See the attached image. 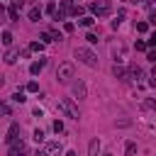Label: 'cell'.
I'll use <instances>...</instances> for the list:
<instances>
[{"label": "cell", "mask_w": 156, "mask_h": 156, "mask_svg": "<svg viewBox=\"0 0 156 156\" xmlns=\"http://www.w3.org/2000/svg\"><path fill=\"white\" fill-rule=\"evenodd\" d=\"M10 112H12L10 105H7V102H0V115H2V117H10Z\"/></svg>", "instance_id": "cell-20"}, {"label": "cell", "mask_w": 156, "mask_h": 156, "mask_svg": "<svg viewBox=\"0 0 156 156\" xmlns=\"http://www.w3.org/2000/svg\"><path fill=\"white\" fill-rule=\"evenodd\" d=\"M100 154V139H93L88 144V156H98Z\"/></svg>", "instance_id": "cell-12"}, {"label": "cell", "mask_w": 156, "mask_h": 156, "mask_svg": "<svg viewBox=\"0 0 156 156\" xmlns=\"http://www.w3.org/2000/svg\"><path fill=\"white\" fill-rule=\"evenodd\" d=\"M27 17H29L32 22H39V20H41V7H39V5H34V7H29V12H27Z\"/></svg>", "instance_id": "cell-9"}, {"label": "cell", "mask_w": 156, "mask_h": 156, "mask_svg": "<svg viewBox=\"0 0 156 156\" xmlns=\"http://www.w3.org/2000/svg\"><path fill=\"white\" fill-rule=\"evenodd\" d=\"M29 49H32V51H41V49H44V41H32Z\"/></svg>", "instance_id": "cell-23"}, {"label": "cell", "mask_w": 156, "mask_h": 156, "mask_svg": "<svg viewBox=\"0 0 156 156\" xmlns=\"http://www.w3.org/2000/svg\"><path fill=\"white\" fill-rule=\"evenodd\" d=\"M134 46H136V51H146V46H149V44H146V41H136Z\"/></svg>", "instance_id": "cell-28"}, {"label": "cell", "mask_w": 156, "mask_h": 156, "mask_svg": "<svg viewBox=\"0 0 156 156\" xmlns=\"http://www.w3.org/2000/svg\"><path fill=\"white\" fill-rule=\"evenodd\" d=\"M41 41H44V44H49V41H56V39H54V34H51V32H44V34H41Z\"/></svg>", "instance_id": "cell-22"}, {"label": "cell", "mask_w": 156, "mask_h": 156, "mask_svg": "<svg viewBox=\"0 0 156 156\" xmlns=\"http://www.w3.org/2000/svg\"><path fill=\"white\" fill-rule=\"evenodd\" d=\"M141 76V68L136 66V63H129V68H127V78H139Z\"/></svg>", "instance_id": "cell-13"}, {"label": "cell", "mask_w": 156, "mask_h": 156, "mask_svg": "<svg viewBox=\"0 0 156 156\" xmlns=\"http://www.w3.org/2000/svg\"><path fill=\"white\" fill-rule=\"evenodd\" d=\"M46 12H49V15H54V12H56V5H54V2H49V5H46Z\"/></svg>", "instance_id": "cell-31"}, {"label": "cell", "mask_w": 156, "mask_h": 156, "mask_svg": "<svg viewBox=\"0 0 156 156\" xmlns=\"http://www.w3.org/2000/svg\"><path fill=\"white\" fill-rule=\"evenodd\" d=\"M71 93H73L76 98H88V88H85V83H83L80 78H78V80L71 85Z\"/></svg>", "instance_id": "cell-7"}, {"label": "cell", "mask_w": 156, "mask_h": 156, "mask_svg": "<svg viewBox=\"0 0 156 156\" xmlns=\"http://www.w3.org/2000/svg\"><path fill=\"white\" fill-rule=\"evenodd\" d=\"M61 151H63L61 141H46V144H44V149H41V156H58Z\"/></svg>", "instance_id": "cell-5"}, {"label": "cell", "mask_w": 156, "mask_h": 156, "mask_svg": "<svg viewBox=\"0 0 156 156\" xmlns=\"http://www.w3.org/2000/svg\"><path fill=\"white\" fill-rule=\"evenodd\" d=\"M112 76H115V78H122V80H124V78H127V71H124L122 66H117V63H115V66H112Z\"/></svg>", "instance_id": "cell-14"}, {"label": "cell", "mask_w": 156, "mask_h": 156, "mask_svg": "<svg viewBox=\"0 0 156 156\" xmlns=\"http://www.w3.org/2000/svg\"><path fill=\"white\" fill-rule=\"evenodd\" d=\"M58 110H61L66 117H71V119H78V117H80L78 107H76V102H73L71 98H61V100H58Z\"/></svg>", "instance_id": "cell-2"}, {"label": "cell", "mask_w": 156, "mask_h": 156, "mask_svg": "<svg viewBox=\"0 0 156 156\" xmlns=\"http://www.w3.org/2000/svg\"><path fill=\"white\" fill-rule=\"evenodd\" d=\"M149 29V22H136V32H146Z\"/></svg>", "instance_id": "cell-26"}, {"label": "cell", "mask_w": 156, "mask_h": 156, "mask_svg": "<svg viewBox=\"0 0 156 156\" xmlns=\"http://www.w3.org/2000/svg\"><path fill=\"white\" fill-rule=\"evenodd\" d=\"M76 58H78L80 63L90 66V68H95V66H98V56H95L90 49H85V46H78V49H76Z\"/></svg>", "instance_id": "cell-1"}, {"label": "cell", "mask_w": 156, "mask_h": 156, "mask_svg": "<svg viewBox=\"0 0 156 156\" xmlns=\"http://www.w3.org/2000/svg\"><path fill=\"white\" fill-rule=\"evenodd\" d=\"M146 58H149L151 63H156V51H149V54H146Z\"/></svg>", "instance_id": "cell-32"}, {"label": "cell", "mask_w": 156, "mask_h": 156, "mask_svg": "<svg viewBox=\"0 0 156 156\" xmlns=\"http://www.w3.org/2000/svg\"><path fill=\"white\" fill-rule=\"evenodd\" d=\"M134 154H136V144H134V141H129V144H127V149H124V156H134Z\"/></svg>", "instance_id": "cell-17"}, {"label": "cell", "mask_w": 156, "mask_h": 156, "mask_svg": "<svg viewBox=\"0 0 156 156\" xmlns=\"http://www.w3.org/2000/svg\"><path fill=\"white\" fill-rule=\"evenodd\" d=\"M85 39H88V41H90V44H98V34H93V32H90V34H88V37H85Z\"/></svg>", "instance_id": "cell-30"}, {"label": "cell", "mask_w": 156, "mask_h": 156, "mask_svg": "<svg viewBox=\"0 0 156 156\" xmlns=\"http://www.w3.org/2000/svg\"><path fill=\"white\" fill-rule=\"evenodd\" d=\"M7 144H12L15 139H20V124H10V129H7Z\"/></svg>", "instance_id": "cell-8"}, {"label": "cell", "mask_w": 156, "mask_h": 156, "mask_svg": "<svg viewBox=\"0 0 156 156\" xmlns=\"http://www.w3.org/2000/svg\"><path fill=\"white\" fill-rule=\"evenodd\" d=\"M12 100H15V102H20V105H22V102H24V100H27V98H24V93H22V90H17V93H12Z\"/></svg>", "instance_id": "cell-19"}, {"label": "cell", "mask_w": 156, "mask_h": 156, "mask_svg": "<svg viewBox=\"0 0 156 156\" xmlns=\"http://www.w3.org/2000/svg\"><path fill=\"white\" fill-rule=\"evenodd\" d=\"M149 46H156V34H154V37L149 39Z\"/></svg>", "instance_id": "cell-35"}, {"label": "cell", "mask_w": 156, "mask_h": 156, "mask_svg": "<svg viewBox=\"0 0 156 156\" xmlns=\"http://www.w3.org/2000/svg\"><path fill=\"white\" fill-rule=\"evenodd\" d=\"M12 39H15V37H12V32H2V34H0V41H2L5 46H10V44H12Z\"/></svg>", "instance_id": "cell-16"}, {"label": "cell", "mask_w": 156, "mask_h": 156, "mask_svg": "<svg viewBox=\"0 0 156 156\" xmlns=\"http://www.w3.org/2000/svg\"><path fill=\"white\" fill-rule=\"evenodd\" d=\"M2 12H5V7H2V2H0V15H2Z\"/></svg>", "instance_id": "cell-38"}, {"label": "cell", "mask_w": 156, "mask_h": 156, "mask_svg": "<svg viewBox=\"0 0 156 156\" xmlns=\"http://www.w3.org/2000/svg\"><path fill=\"white\" fill-rule=\"evenodd\" d=\"M27 90H29V93H37V90H39V83H37V80H29V83H27Z\"/></svg>", "instance_id": "cell-24"}, {"label": "cell", "mask_w": 156, "mask_h": 156, "mask_svg": "<svg viewBox=\"0 0 156 156\" xmlns=\"http://www.w3.org/2000/svg\"><path fill=\"white\" fill-rule=\"evenodd\" d=\"M102 156H112V154H102Z\"/></svg>", "instance_id": "cell-39"}, {"label": "cell", "mask_w": 156, "mask_h": 156, "mask_svg": "<svg viewBox=\"0 0 156 156\" xmlns=\"http://www.w3.org/2000/svg\"><path fill=\"white\" fill-rule=\"evenodd\" d=\"M61 12L66 15V12H73V5H71V0H63L61 2Z\"/></svg>", "instance_id": "cell-18"}, {"label": "cell", "mask_w": 156, "mask_h": 156, "mask_svg": "<svg viewBox=\"0 0 156 156\" xmlns=\"http://www.w3.org/2000/svg\"><path fill=\"white\" fill-rule=\"evenodd\" d=\"M66 156H76V151H68V154H66Z\"/></svg>", "instance_id": "cell-37"}, {"label": "cell", "mask_w": 156, "mask_h": 156, "mask_svg": "<svg viewBox=\"0 0 156 156\" xmlns=\"http://www.w3.org/2000/svg\"><path fill=\"white\" fill-rule=\"evenodd\" d=\"M68 78H73V63H61V66L56 68V80L66 83Z\"/></svg>", "instance_id": "cell-4"}, {"label": "cell", "mask_w": 156, "mask_h": 156, "mask_svg": "<svg viewBox=\"0 0 156 156\" xmlns=\"http://www.w3.org/2000/svg\"><path fill=\"white\" fill-rule=\"evenodd\" d=\"M44 66H46V61H44V58H41V61H34V63L29 66V73H32V76H39Z\"/></svg>", "instance_id": "cell-11"}, {"label": "cell", "mask_w": 156, "mask_h": 156, "mask_svg": "<svg viewBox=\"0 0 156 156\" xmlns=\"http://www.w3.org/2000/svg\"><path fill=\"white\" fill-rule=\"evenodd\" d=\"M17 56H20V51H17V49H7L2 58H5V63H15V61H17Z\"/></svg>", "instance_id": "cell-10"}, {"label": "cell", "mask_w": 156, "mask_h": 156, "mask_svg": "<svg viewBox=\"0 0 156 156\" xmlns=\"http://www.w3.org/2000/svg\"><path fill=\"white\" fill-rule=\"evenodd\" d=\"M12 5H15V7H20V10H22V5H24V0H12Z\"/></svg>", "instance_id": "cell-34"}, {"label": "cell", "mask_w": 156, "mask_h": 156, "mask_svg": "<svg viewBox=\"0 0 156 156\" xmlns=\"http://www.w3.org/2000/svg\"><path fill=\"white\" fill-rule=\"evenodd\" d=\"M7 17H10V22H17V20H20V7L12 5V7L7 10Z\"/></svg>", "instance_id": "cell-15"}, {"label": "cell", "mask_w": 156, "mask_h": 156, "mask_svg": "<svg viewBox=\"0 0 156 156\" xmlns=\"http://www.w3.org/2000/svg\"><path fill=\"white\" fill-rule=\"evenodd\" d=\"M149 22H151V24H156V10H151V12H149Z\"/></svg>", "instance_id": "cell-33"}, {"label": "cell", "mask_w": 156, "mask_h": 156, "mask_svg": "<svg viewBox=\"0 0 156 156\" xmlns=\"http://www.w3.org/2000/svg\"><path fill=\"white\" fill-rule=\"evenodd\" d=\"M90 10H93L95 17H107L110 10H112V2L110 0H95V2H90Z\"/></svg>", "instance_id": "cell-3"}, {"label": "cell", "mask_w": 156, "mask_h": 156, "mask_svg": "<svg viewBox=\"0 0 156 156\" xmlns=\"http://www.w3.org/2000/svg\"><path fill=\"white\" fill-rule=\"evenodd\" d=\"M34 141H37V144L44 141V132H41V129H34Z\"/></svg>", "instance_id": "cell-25"}, {"label": "cell", "mask_w": 156, "mask_h": 156, "mask_svg": "<svg viewBox=\"0 0 156 156\" xmlns=\"http://www.w3.org/2000/svg\"><path fill=\"white\" fill-rule=\"evenodd\" d=\"M54 132H56V134H58V132H63V122H61V119H56V122H54Z\"/></svg>", "instance_id": "cell-27"}, {"label": "cell", "mask_w": 156, "mask_h": 156, "mask_svg": "<svg viewBox=\"0 0 156 156\" xmlns=\"http://www.w3.org/2000/svg\"><path fill=\"white\" fill-rule=\"evenodd\" d=\"M24 154H27V144L22 139H15L10 144V156H24Z\"/></svg>", "instance_id": "cell-6"}, {"label": "cell", "mask_w": 156, "mask_h": 156, "mask_svg": "<svg viewBox=\"0 0 156 156\" xmlns=\"http://www.w3.org/2000/svg\"><path fill=\"white\" fill-rule=\"evenodd\" d=\"M93 22H95V20H93V17H88V15H83V17H80V24H83V27H90Z\"/></svg>", "instance_id": "cell-21"}, {"label": "cell", "mask_w": 156, "mask_h": 156, "mask_svg": "<svg viewBox=\"0 0 156 156\" xmlns=\"http://www.w3.org/2000/svg\"><path fill=\"white\" fill-rule=\"evenodd\" d=\"M2 85H5V78H2V76H0V88H2Z\"/></svg>", "instance_id": "cell-36"}, {"label": "cell", "mask_w": 156, "mask_h": 156, "mask_svg": "<svg viewBox=\"0 0 156 156\" xmlns=\"http://www.w3.org/2000/svg\"><path fill=\"white\" fill-rule=\"evenodd\" d=\"M71 15H76V17L83 15V7H80V5H73V12H71Z\"/></svg>", "instance_id": "cell-29"}]
</instances>
